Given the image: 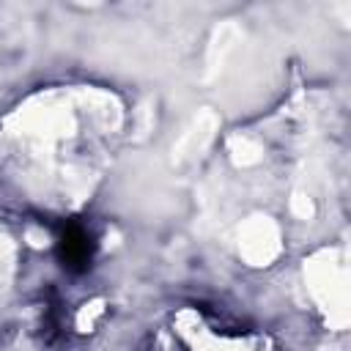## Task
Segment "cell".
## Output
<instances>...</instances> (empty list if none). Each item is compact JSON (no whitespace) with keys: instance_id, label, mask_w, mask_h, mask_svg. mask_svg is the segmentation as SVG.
I'll list each match as a JSON object with an SVG mask.
<instances>
[{"instance_id":"cell-1","label":"cell","mask_w":351,"mask_h":351,"mask_svg":"<svg viewBox=\"0 0 351 351\" xmlns=\"http://www.w3.org/2000/svg\"><path fill=\"white\" fill-rule=\"evenodd\" d=\"M55 252H58V261L63 263L66 271H74V274L88 271L93 263V255H96V236L88 225L69 219L58 230Z\"/></svg>"}]
</instances>
